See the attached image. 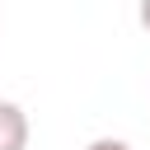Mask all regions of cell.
<instances>
[{
  "mask_svg": "<svg viewBox=\"0 0 150 150\" xmlns=\"http://www.w3.org/2000/svg\"><path fill=\"white\" fill-rule=\"evenodd\" d=\"M84 150H131V145H127L122 136H98V141H89Z\"/></svg>",
  "mask_w": 150,
  "mask_h": 150,
  "instance_id": "obj_2",
  "label": "cell"
},
{
  "mask_svg": "<svg viewBox=\"0 0 150 150\" xmlns=\"http://www.w3.org/2000/svg\"><path fill=\"white\" fill-rule=\"evenodd\" d=\"M136 19H141V28L150 33V0H141V5H136Z\"/></svg>",
  "mask_w": 150,
  "mask_h": 150,
  "instance_id": "obj_3",
  "label": "cell"
},
{
  "mask_svg": "<svg viewBox=\"0 0 150 150\" xmlns=\"http://www.w3.org/2000/svg\"><path fill=\"white\" fill-rule=\"evenodd\" d=\"M0 150H28V112L0 98Z\"/></svg>",
  "mask_w": 150,
  "mask_h": 150,
  "instance_id": "obj_1",
  "label": "cell"
}]
</instances>
